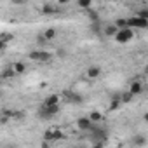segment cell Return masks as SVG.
Masks as SVG:
<instances>
[{
    "label": "cell",
    "instance_id": "52a82bcc",
    "mask_svg": "<svg viewBox=\"0 0 148 148\" xmlns=\"http://www.w3.org/2000/svg\"><path fill=\"white\" fill-rule=\"evenodd\" d=\"M101 75V68L99 66H89L87 68V77L89 79H98Z\"/></svg>",
    "mask_w": 148,
    "mask_h": 148
},
{
    "label": "cell",
    "instance_id": "30bf717a",
    "mask_svg": "<svg viewBox=\"0 0 148 148\" xmlns=\"http://www.w3.org/2000/svg\"><path fill=\"white\" fill-rule=\"evenodd\" d=\"M44 138L45 139H61L63 138V132L61 131H47Z\"/></svg>",
    "mask_w": 148,
    "mask_h": 148
},
{
    "label": "cell",
    "instance_id": "7402d4cb",
    "mask_svg": "<svg viewBox=\"0 0 148 148\" xmlns=\"http://www.w3.org/2000/svg\"><path fill=\"white\" fill-rule=\"evenodd\" d=\"M143 120H145V122H146V124H148V112H146V113H145V115H143Z\"/></svg>",
    "mask_w": 148,
    "mask_h": 148
},
{
    "label": "cell",
    "instance_id": "d6986e66",
    "mask_svg": "<svg viewBox=\"0 0 148 148\" xmlns=\"http://www.w3.org/2000/svg\"><path fill=\"white\" fill-rule=\"evenodd\" d=\"M132 143H134V145H145V143H146V139H145L143 136H134Z\"/></svg>",
    "mask_w": 148,
    "mask_h": 148
},
{
    "label": "cell",
    "instance_id": "277c9868",
    "mask_svg": "<svg viewBox=\"0 0 148 148\" xmlns=\"http://www.w3.org/2000/svg\"><path fill=\"white\" fill-rule=\"evenodd\" d=\"M129 26L131 28H148V19L146 18H141V16H134V18H129Z\"/></svg>",
    "mask_w": 148,
    "mask_h": 148
},
{
    "label": "cell",
    "instance_id": "9c48e42d",
    "mask_svg": "<svg viewBox=\"0 0 148 148\" xmlns=\"http://www.w3.org/2000/svg\"><path fill=\"white\" fill-rule=\"evenodd\" d=\"M12 68H14V71H16V75H21V73L26 71V64H25L23 61H16V63L12 64Z\"/></svg>",
    "mask_w": 148,
    "mask_h": 148
},
{
    "label": "cell",
    "instance_id": "5b68a950",
    "mask_svg": "<svg viewBox=\"0 0 148 148\" xmlns=\"http://www.w3.org/2000/svg\"><path fill=\"white\" fill-rule=\"evenodd\" d=\"M92 120H91V117H80L79 120H77V127L80 129V131H91V127H92Z\"/></svg>",
    "mask_w": 148,
    "mask_h": 148
},
{
    "label": "cell",
    "instance_id": "ba28073f",
    "mask_svg": "<svg viewBox=\"0 0 148 148\" xmlns=\"http://www.w3.org/2000/svg\"><path fill=\"white\" fill-rule=\"evenodd\" d=\"M58 103H59V96H58V94H51V96H47V98L44 99V103H42V105L51 106V105H58Z\"/></svg>",
    "mask_w": 148,
    "mask_h": 148
},
{
    "label": "cell",
    "instance_id": "8fae6325",
    "mask_svg": "<svg viewBox=\"0 0 148 148\" xmlns=\"http://www.w3.org/2000/svg\"><path fill=\"white\" fill-rule=\"evenodd\" d=\"M117 32H119V28H117V25L113 23V25H110V26L105 28V37H115Z\"/></svg>",
    "mask_w": 148,
    "mask_h": 148
},
{
    "label": "cell",
    "instance_id": "5bb4252c",
    "mask_svg": "<svg viewBox=\"0 0 148 148\" xmlns=\"http://www.w3.org/2000/svg\"><path fill=\"white\" fill-rule=\"evenodd\" d=\"M120 101H122V99H120L119 96H115V98L110 101V110H119V108H120Z\"/></svg>",
    "mask_w": 148,
    "mask_h": 148
},
{
    "label": "cell",
    "instance_id": "2e32d148",
    "mask_svg": "<svg viewBox=\"0 0 148 148\" xmlns=\"http://www.w3.org/2000/svg\"><path fill=\"white\" fill-rule=\"evenodd\" d=\"M79 5L82 7V9H91V5H92V0H79Z\"/></svg>",
    "mask_w": 148,
    "mask_h": 148
},
{
    "label": "cell",
    "instance_id": "6da1fadb",
    "mask_svg": "<svg viewBox=\"0 0 148 148\" xmlns=\"http://www.w3.org/2000/svg\"><path fill=\"white\" fill-rule=\"evenodd\" d=\"M28 58L32 61H37V63H49L52 59V54L49 51H32L28 54Z\"/></svg>",
    "mask_w": 148,
    "mask_h": 148
},
{
    "label": "cell",
    "instance_id": "7a4b0ae2",
    "mask_svg": "<svg viewBox=\"0 0 148 148\" xmlns=\"http://www.w3.org/2000/svg\"><path fill=\"white\" fill-rule=\"evenodd\" d=\"M132 37H134V33H132L131 26H127V28H120V30L117 32V35H115V40H117L119 44H125V42L132 40Z\"/></svg>",
    "mask_w": 148,
    "mask_h": 148
},
{
    "label": "cell",
    "instance_id": "4fadbf2b",
    "mask_svg": "<svg viewBox=\"0 0 148 148\" xmlns=\"http://www.w3.org/2000/svg\"><path fill=\"white\" fill-rule=\"evenodd\" d=\"M89 117H91V120L96 122V124H99V122L103 120V113H101V112H91Z\"/></svg>",
    "mask_w": 148,
    "mask_h": 148
},
{
    "label": "cell",
    "instance_id": "ac0fdd59",
    "mask_svg": "<svg viewBox=\"0 0 148 148\" xmlns=\"http://www.w3.org/2000/svg\"><path fill=\"white\" fill-rule=\"evenodd\" d=\"M132 98H134V96H132V94H131V92L127 91L125 94H122V98H120V99H122V103H129V101H131Z\"/></svg>",
    "mask_w": 148,
    "mask_h": 148
},
{
    "label": "cell",
    "instance_id": "603a6c76",
    "mask_svg": "<svg viewBox=\"0 0 148 148\" xmlns=\"http://www.w3.org/2000/svg\"><path fill=\"white\" fill-rule=\"evenodd\" d=\"M145 73H146V75H148V66H146V68H145Z\"/></svg>",
    "mask_w": 148,
    "mask_h": 148
},
{
    "label": "cell",
    "instance_id": "9a60e30c",
    "mask_svg": "<svg viewBox=\"0 0 148 148\" xmlns=\"http://www.w3.org/2000/svg\"><path fill=\"white\" fill-rule=\"evenodd\" d=\"M115 25H117V28H119V30H120V28H127V26H129V19L120 18V19H117V21H115Z\"/></svg>",
    "mask_w": 148,
    "mask_h": 148
},
{
    "label": "cell",
    "instance_id": "e0dca14e",
    "mask_svg": "<svg viewBox=\"0 0 148 148\" xmlns=\"http://www.w3.org/2000/svg\"><path fill=\"white\" fill-rule=\"evenodd\" d=\"M40 12L49 16V14H54V12H56V9H54V7H51V5H44V7L40 9Z\"/></svg>",
    "mask_w": 148,
    "mask_h": 148
},
{
    "label": "cell",
    "instance_id": "8992f818",
    "mask_svg": "<svg viewBox=\"0 0 148 148\" xmlns=\"http://www.w3.org/2000/svg\"><path fill=\"white\" fill-rule=\"evenodd\" d=\"M143 91H145L143 84H141L139 80H132V84H131V87H129V92H131L132 96H139V94H143Z\"/></svg>",
    "mask_w": 148,
    "mask_h": 148
},
{
    "label": "cell",
    "instance_id": "ffe728a7",
    "mask_svg": "<svg viewBox=\"0 0 148 148\" xmlns=\"http://www.w3.org/2000/svg\"><path fill=\"white\" fill-rule=\"evenodd\" d=\"M11 2L14 5H23V4H26V0H11Z\"/></svg>",
    "mask_w": 148,
    "mask_h": 148
},
{
    "label": "cell",
    "instance_id": "7c38bea8",
    "mask_svg": "<svg viewBox=\"0 0 148 148\" xmlns=\"http://www.w3.org/2000/svg\"><path fill=\"white\" fill-rule=\"evenodd\" d=\"M42 35L45 37V40H54V38H56V30H54V28H47Z\"/></svg>",
    "mask_w": 148,
    "mask_h": 148
},
{
    "label": "cell",
    "instance_id": "44dd1931",
    "mask_svg": "<svg viewBox=\"0 0 148 148\" xmlns=\"http://www.w3.org/2000/svg\"><path fill=\"white\" fill-rule=\"evenodd\" d=\"M58 2H59L61 5H64V4H68V2H70V0H58Z\"/></svg>",
    "mask_w": 148,
    "mask_h": 148
},
{
    "label": "cell",
    "instance_id": "3957f363",
    "mask_svg": "<svg viewBox=\"0 0 148 148\" xmlns=\"http://www.w3.org/2000/svg\"><path fill=\"white\" fill-rule=\"evenodd\" d=\"M63 96H64V99H66L68 103H71V105H82V103H84V98H82L79 92H75V91H63Z\"/></svg>",
    "mask_w": 148,
    "mask_h": 148
}]
</instances>
